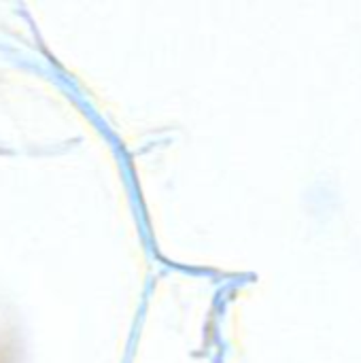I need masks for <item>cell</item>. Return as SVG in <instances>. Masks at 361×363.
Masks as SVG:
<instances>
[{"instance_id": "obj_1", "label": "cell", "mask_w": 361, "mask_h": 363, "mask_svg": "<svg viewBox=\"0 0 361 363\" xmlns=\"http://www.w3.org/2000/svg\"><path fill=\"white\" fill-rule=\"evenodd\" d=\"M0 363H9V359H6V355H4L2 351H0Z\"/></svg>"}]
</instances>
